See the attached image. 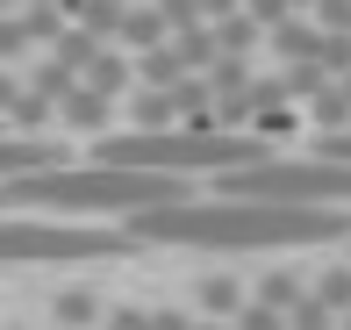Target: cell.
I'll return each mask as SVG.
<instances>
[{"instance_id": "obj_1", "label": "cell", "mask_w": 351, "mask_h": 330, "mask_svg": "<svg viewBox=\"0 0 351 330\" xmlns=\"http://www.w3.org/2000/svg\"><path fill=\"white\" fill-rule=\"evenodd\" d=\"M136 244H194V251H301V244H337L351 230V209H280V201H165L136 209L130 223Z\"/></svg>"}, {"instance_id": "obj_2", "label": "cell", "mask_w": 351, "mask_h": 330, "mask_svg": "<svg viewBox=\"0 0 351 330\" xmlns=\"http://www.w3.org/2000/svg\"><path fill=\"white\" fill-rule=\"evenodd\" d=\"M14 209H58L65 223L79 215H122L130 223L136 209H165V201H186V180H165V172H130V165H51L29 172V180L8 187Z\"/></svg>"}, {"instance_id": "obj_3", "label": "cell", "mask_w": 351, "mask_h": 330, "mask_svg": "<svg viewBox=\"0 0 351 330\" xmlns=\"http://www.w3.org/2000/svg\"><path fill=\"white\" fill-rule=\"evenodd\" d=\"M101 165H130V172H165V180H186V172H244L258 158H273V151L258 144V137H215V130H115L101 137Z\"/></svg>"}, {"instance_id": "obj_4", "label": "cell", "mask_w": 351, "mask_h": 330, "mask_svg": "<svg viewBox=\"0 0 351 330\" xmlns=\"http://www.w3.org/2000/svg\"><path fill=\"white\" fill-rule=\"evenodd\" d=\"M222 194L237 201H280V209H351V165L344 158H258L244 172H222Z\"/></svg>"}, {"instance_id": "obj_5", "label": "cell", "mask_w": 351, "mask_h": 330, "mask_svg": "<svg viewBox=\"0 0 351 330\" xmlns=\"http://www.w3.org/2000/svg\"><path fill=\"white\" fill-rule=\"evenodd\" d=\"M130 230L65 223V215H0V266H86L130 251Z\"/></svg>"}, {"instance_id": "obj_6", "label": "cell", "mask_w": 351, "mask_h": 330, "mask_svg": "<svg viewBox=\"0 0 351 330\" xmlns=\"http://www.w3.org/2000/svg\"><path fill=\"white\" fill-rule=\"evenodd\" d=\"M51 165H65L58 144H43V137H0V194L14 180H29V172H51Z\"/></svg>"}, {"instance_id": "obj_7", "label": "cell", "mask_w": 351, "mask_h": 330, "mask_svg": "<svg viewBox=\"0 0 351 330\" xmlns=\"http://www.w3.org/2000/svg\"><path fill=\"white\" fill-rule=\"evenodd\" d=\"M237 330H287V316H280V309H244V323H237Z\"/></svg>"}, {"instance_id": "obj_8", "label": "cell", "mask_w": 351, "mask_h": 330, "mask_svg": "<svg viewBox=\"0 0 351 330\" xmlns=\"http://www.w3.org/2000/svg\"><path fill=\"white\" fill-rule=\"evenodd\" d=\"M315 151H323V158H344V165H351V130H330Z\"/></svg>"}, {"instance_id": "obj_9", "label": "cell", "mask_w": 351, "mask_h": 330, "mask_svg": "<svg viewBox=\"0 0 351 330\" xmlns=\"http://www.w3.org/2000/svg\"><path fill=\"white\" fill-rule=\"evenodd\" d=\"M208 309H237V280H208Z\"/></svg>"}, {"instance_id": "obj_10", "label": "cell", "mask_w": 351, "mask_h": 330, "mask_svg": "<svg viewBox=\"0 0 351 330\" xmlns=\"http://www.w3.org/2000/svg\"><path fill=\"white\" fill-rule=\"evenodd\" d=\"M344 330H351V316H344Z\"/></svg>"}, {"instance_id": "obj_11", "label": "cell", "mask_w": 351, "mask_h": 330, "mask_svg": "<svg viewBox=\"0 0 351 330\" xmlns=\"http://www.w3.org/2000/svg\"><path fill=\"white\" fill-rule=\"evenodd\" d=\"M0 201H8V194H0Z\"/></svg>"}]
</instances>
